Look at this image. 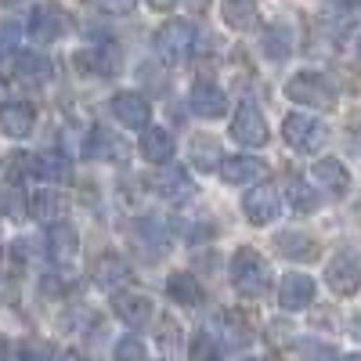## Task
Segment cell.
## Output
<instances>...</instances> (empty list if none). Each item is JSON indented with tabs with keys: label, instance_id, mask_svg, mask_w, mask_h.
Wrapping results in <instances>:
<instances>
[{
	"label": "cell",
	"instance_id": "obj_18",
	"mask_svg": "<svg viewBox=\"0 0 361 361\" xmlns=\"http://www.w3.org/2000/svg\"><path fill=\"white\" fill-rule=\"evenodd\" d=\"M33 119H37V112H33V105H25V102L0 105V130H4L8 137H15V141L33 134Z\"/></svg>",
	"mask_w": 361,
	"mask_h": 361
},
{
	"label": "cell",
	"instance_id": "obj_1",
	"mask_svg": "<svg viewBox=\"0 0 361 361\" xmlns=\"http://www.w3.org/2000/svg\"><path fill=\"white\" fill-rule=\"evenodd\" d=\"M228 275H231L235 293L246 296V300H260V296L271 289V267H267V260H264L257 250H250V246L235 250V257H231V264H228Z\"/></svg>",
	"mask_w": 361,
	"mask_h": 361
},
{
	"label": "cell",
	"instance_id": "obj_8",
	"mask_svg": "<svg viewBox=\"0 0 361 361\" xmlns=\"http://www.w3.org/2000/svg\"><path fill=\"white\" fill-rule=\"evenodd\" d=\"M325 282L336 296H354L357 293V282H361V267H357V257L354 250H343L333 257V264L325 267Z\"/></svg>",
	"mask_w": 361,
	"mask_h": 361
},
{
	"label": "cell",
	"instance_id": "obj_5",
	"mask_svg": "<svg viewBox=\"0 0 361 361\" xmlns=\"http://www.w3.org/2000/svg\"><path fill=\"white\" fill-rule=\"evenodd\" d=\"M231 137L243 145V148H264L267 145L271 130H267V119L260 116L257 105H250V102L238 105V112L231 119Z\"/></svg>",
	"mask_w": 361,
	"mask_h": 361
},
{
	"label": "cell",
	"instance_id": "obj_35",
	"mask_svg": "<svg viewBox=\"0 0 361 361\" xmlns=\"http://www.w3.org/2000/svg\"><path fill=\"white\" fill-rule=\"evenodd\" d=\"M15 357H18V361H54V347L44 343V340H25Z\"/></svg>",
	"mask_w": 361,
	"mask_h": 361
},
{
	"label": "cell",
	"instance_id": "obj_34",
	"mask_svg": "<svg viewBox=\"0 0 361 361\" xmlns=\"http://www.w3.org/2000/svg\"><path fill=\"white\" fill-rule=\"evenodd\" d=\"M296 354H300V361H336L333 343H322V340H311V336L296 343Z\"/></svg>",
	"mask_w": 361,
	"mask_h": 361
},
{
	"label": "cell",
	"instance_id": "obj_14",
	"mask_svg": "<svg viewBox=\"0 0 361 361\" xmlns=\"http://www.w3.org/2000/svg\"><path fill=\"white\" fill-rule=\"evenodd\" d=\"M112 116H116L123 127L141 130V127H148V119H152V105H148L145 94L123 90V94H116V98H112Z\"/></svg>",
	"mask_w": 361,
	"mask_h": 361
},
{
	"label": "cell",
	"instance_id": "obj_24",
	"mask_svg": "<svg viewBox=\"0 0 361 361\" xmlns=\"http://www.w3.org/2000/svg\"><path fill=\"white\" fill-rule=\"evenodd\" d=\"M15 80L18 83H25V87H44L47 80H51V66L44 62L40 54H18L15 58Z\"/></svg>",
	"mask_w": 361,
	"mask_h": 361
},
{
	"label": "cell",
	"instance_id": "obj_20",
	"mask_svg": "<svg viewBox=\"0 0 361 361\" xmlns=\"http://www.w3.org/2000/svg\"><path fill=\"white\" fill-rule=\"evenodd\" d=\"M156 192L166 199V202H188L195 195V185L188 180V170H180V166H170L156 177Z\"/></svg>",
	"mask_w": 361,
	"mask_h": 361
},
{
	"label": "cell",
	"instance_id": "obj_37",
	"mask_svg": "<svg viewBox=\"0 0 361 361\" xmlns=\"http://www.w3.org/2000/svg\"><path fill=\"white\" fill-rule=\"evenodd\" d=\"M112 354H116V361H145V343L137 336H123Z\"/></svg>",
	"mask_w": 361,
	"mask_h": 361
},
{
	"label": "cell",
	"instance_id": "obj_3",
	"mask_svg": "<svg viewBox=\"0 0 361 361\" xmlns=\"http://www.w3.org/2000/svg\"><path fill=\"white\" fill-rule=\"evenodd\" d=\"M286 94L307 109H333L336 105V87L318 73H296L286 83Z\"/></svg>",
	"mask_w": 361,
	"mask_h": 361
},
{
	"label": "cell",
	"instance_id": "obj_33",
	"mask_svg": "<svg viewBox=\"0 0 361 361\" xmlns=\"http://www.w3.org/2000/svg\"><path fill=\"white\" fill-rule=\"evenodd\" d=\"M87 58H94V73H102V76H116L119 62H123V54H119L116 44H102L94 54H87Z\"/></svg>",
	"mask_w": 361,
	"mask_h": 361
},
{
	"label": "cell",
	"instance_id": "obj_15",
	"mask_svg": "<svg viewBox=\"0 0 361 361\" xmlns=\"http://www.w3.org/2000/svg\"><path fill=\"white\" fill-rule=\"evenodd\" d=\"M188 105L195 116H206V119H221L228 112V94L217 87V83H209V80H195L192 87V94H188Z\"/></svg>",
	"mask_w": 361,
	"mask_h": 361
},
{
	"label": "cell",
	"instance_id": "obj_2",
	"mask_svg": "<svg viewBox=\"0 0 361 361\" xmlns=\"http://www.w3.org/2000/svg\"><path fill=\"white\" fill-rule=\"evenodd\" d=\"M195 47V25L188 18H170L156 29V51L163 62H185Z\"/></svg>",
	"mask_w": 361,
	"mask_h": 361
},
{
	"label": "cell",
	"instance_id": "obj_32",
	"mask_svg": "<svg viewBox=\"0 0 361 361\" xmlns=\"http://www.w3.org/2000/svg\"><path fill=\"white\" fill-rule=\"evenodd\" d=\"M188 361H221V343L209 333H195L188 343Z\"/></svg>",
	"mask_w": 361,
	"mask_h": 361
},
{
	"label": "cell",
	"instance_id": "obj_21",
	"mask_svg": "<svg viewBox=\"0 0 361 361\" xmlns=\"http://www.w3.org/2000/svg\"><path fill=\"white\" fill-rule=\"evenodd\" d=\"M166 296L180 307H199L202 304V286H199L195 275H188V271H173L166 279Z\"/></svg>",
	"mask_w": 361,
	"mask_h": 361
},
{
	"label": "cell",
	"instance_id": "obj_42",
	"mask_svg": "<svg viewBox=\"0 0 361 361\" xmlns=\"http://www.w3.org/2000/svg\"><path fill=\"white\" fill-rule=\"evenodd\" d=\"M209 4V0H192V8H206Z\"/></svg>",
	"mask_w": 361,
	"mask_h": 361
},
{
	"label": "cell",
	"instance_id": "obj_11",
	"mask_svg": "<svg viewBox=\"0 0 361 361\" xmlns=\"http://www.w3.org/2000/svg\"><path fill=\"white\" fill-rule=\"evenodd\" d=\"M87 156L90 159H102V163H123L127 156H130V148H127V141L119 137V134H112L109 127H94L87 134Z\"/></svg>",
	"mask_w": 361,
	"mask_h": 361
},
{
	"label": "cell",
	"instance_id": "obj_27",
	"mask_svg": "<svg viewBox=\"0 0 361 361\" xmlns=\"http://www.w3.org/2000/svg\"><path fill=\"white\" fill-rule=\"evenodd\" d=\"M264 51H267V58H275V62H286V58L293 54V33H289L286 22L271 25L264 33Z\"/></svg>",
	"mask_w": 361,
	"mask_h": 361
},
{
	"label": "cell",
	"instance_id": "obj_16",
	"mask_svg": "<svg viewBox=\"0 0 361 361\" xmlns=\"http://www.w3.org/2000/svg\"><path fill=\"white\" fill-rule=\"evenodd\" d=\"M311 177H314V185L322 192H329L333 199H343L350 192V173H347V166L340 159H318L311 166Z\"/></svg>",
	"mask_w": 361,
	"mask_h": 361
},
{
	"label": "cell",
	"instance_id": "obj_43",
	"mask_svg": "<svg viewBox=\"0 0 361 361\" xmlns=\"http://www.w3.org/2000/svg\"><path fill=\"white\" fill-rule=\"evenodd\" d=\"M343 361H361V357H357V354H347V357H343Z\"/></svg>",
	"mask_w": 361,
	"mask_h": 361
},
{
	"label": "cell",
	"instance_id": "obj_7",
	"mask_svg": "<svg viewBox=\"0 0 361 361\" xmlns=\"http://www.w3.org/2000/svg\"><path fill=\"white\" fill-rule=\"evenodd\" d=\"M282 137L296 148V152H318V148L325 145V127L318 123V119L311 116H286V123H282Z\"/></svg>",
	"mask_w": 361,
	"mask_h": 361
},
{
	"label": "cell",
	"instance_id": "obj_45",
	"mask_svg": "<svg viewBox=\"0 0 361 361\" xmlns=\"http://www.w3.org/2000/svg\"><path fill=\"white\" fill-rule=\"evenodd\" d=\"M246 361H264V357H246Z\"/></svg>",
	"mask_w": 361,
	"mask_h": 361
},
{
	"label": "cell",
	"instance_id": "obj_10",
	"mask_svg": "<svg viewBox=\"0 0 361 361\" xmlns=\"http://www.w3.org/2000/svg\"><path fill=\"white\" fill-rule=\"evenodd\" d=\"M279 304L286 311H304L314 304V279L304 275V271H289L279 282Z\"/></svg>",
	"mask_w": 361,
	"mask_h": 361
},
{
	"label": "cell",
	"instance_id": "obj_17",
	"mask_svg": "<svg viewBox=\"0 0 361 361\" xmlns=\"http://www.w3.org/2000/svg\"><path fill=\"white\" fill-rule=\"evenodd\" d=\"M221 177L228 185H260L267 177V163L257 156H231L221 163Z\"/></svg>",
	"mask_w": 361,
	"mask_h": 361
},
{
	"label": "cell",
	"instance_id": "obj_26",
	"mask_svg": "<svg viewBox=\"0 0 361 361\" xmlns=\"http://www.w3.org/2000/svg\"><path fill=\"white\" fill-rule=\"evenodd\" d=\"M37 177L47 185H66V180H73V163L62 152H44L37 156Z\"/></svg>",
	"mask_w": 361,
	"mask_h": 361
},
{
	"label": "cell",
	"instance_id": "obj_19",
	"mask_svg": "<svg viewBox=\"0 0 361 361\" xmlns=\"http://www.w3.org/2000/svg\"><path fill=\"white\" fill-rule=\"evenodd\" d=\"M141 159L145 163H170L173 156V137L163 127H141Z\"/></svg>",
	"mask_w": 361,
	"mask_h": 361
},
{
	"label": "cell",
	"instance_id": "obj_23",
	"mask_svg": "<svg viewBox=\"0 0 361 361\" xmlns=\"http://www.w3.org/2000/svg\"><path fill=\"white\" fill-rule=\"evenodd\" d=\"M275 250L289 260H314L318 257V243L307 235H300V231H282L275 235Z\"/></svg>",
	"mask_w": 361,
	"mask_h": 361
},
{
	"label": "cell",
	"instance_id": "obj_40",
	"mask_svg": "<svg viewBox=\"0 0 361 361\" xmlns=\"http://www.w3.org/2000/svg\"><path fill=\"white\" fill-rule=\"evenodd\" d=\"M156 11H170V8H177V0H148Z\"/></svg>",
	"mask_w": 361,
	"mask_h": 361
},
{
	"label": "cell",
	"instance_id": "obj_41",
	"mask_svg": "<svg viewBox=\"0 0 361 361\" xmlns=\"http://www.w3.org/2000/svg\"><path fill=\"white\" fill-rule=\"evenodd\" d=\"M0 361H11V343L0 336Z\"/></svg>",
	"mask_w": 361,
	"mask_h": 361
},
{
	"label": "cell",
	"instance_id": "obj_39",
	"mask_svg": "<svg viewBox=\"0 0 361 361\" xmlns=\"http://www.w3.org/2000/svg\"><path fill=\"white\" fill-rule=\"evenodd\" d=\"M15 51V25H0V58Z\"/></svg>",
	"mask_w": 361,
	"mask_h": 361
},
{
	"label": "cell",
	"instance_id": "obj_22",
	"mask_svg": "<svg viewBox=\"0 0 361 361\" xmlns=\"http://www.w3.org/2000/svg\"><path fill=\"white\" fill-rule=\"evenodd\" d=\"M188 159H192V166L202 170V173L217 170V163H221V145H217V137L192 134V137H188Z\"/></svg>",
	"mask_w": 361,
	"mask_h": 361
},
{
	"label": "cell",
	"instance_id": "obj_29",
	"mask_svg": "<svg viewBox=\"0 0 361 361\" xmlns=\"http://www.w3.org/2000/svg\"><path fill=\"white\" fill-rule=\"evenodd\" d=\"M25 192L15 185V180H8V185H0V214H4L8 221H22L29 209H25Z\"/></svg>",
	"mask_w": 361,
	"mask_h": 361
},
{
	"label": "cell",
	"instance_id": "obj_13",
	"mask_svg": "<svg viewBox=\"0 0 361 361\" xmlns=\"http://www.w3.org/2000/svg\"><path fill=\"white\" fill-rule=\"evenodd\" d=\"M224 350H246L253 343V329L238 311H221L217 314V336H214Z\"/></svg>",
	"mask_w": 361,
	"mask_h": 361
},
{
	"label": "cell",
	"instance_id": "obj_31",
	"mask_svg": "<svg viewBox=\"0 0 361 361\" xmlns=\"http://www.w3.org/2000/svg\"><path fill=\"white\" fill-rule=\"evenodd\" d=\"M286 195H289V202H293L296 214H314V209H318V195H314V188L304 185V180H289Z\"/></svg>",
	"mask_w": 361,
	"mask_h": 361
},
{
	"label": "cell",
	"instance_id": "obj_36",
	"mask_svg": "<svg viewBox=\"0 0 361 361\" xmlns=\"http://www.w3.org/2000/svg\"><path fill=\"white\" fill-rule=\"evenodd\" d=\"M58 214H62V199H58L54 192H40V195L33 199V217L51 221V217H58Z\"/></svg>",
	"mask_w": 361,
	"mask_h": 361
},
{
	"label": "cell",
	"instance_id": "obj_44",
	"mask_svg": "<svg viewBox=\"0 0 361 361\" xmlns=\"http://www.w3.org/2000/svg\"><path fill=\"white\" fill-rule=\"evenodd\" d=\"M0 4H18V0H0Z\"/></svg>",
	"mask_w": 361,
	"mask_h": 361
},
{
	"label": "cell",
	"instance_id": "obj_25",
	"mask_svg": "<svg viewBox=\"0 0 361 361\" xmlns=\"http://www.w3.org/2000/svg\"><path fill=\"white\" fill-rule=\"evenodd\" d=\"M130 279V264L119 257V253H102L94 260V282L98 286H119Z\"/></svg>",
	"mask_w": 361,
	"mask_h": 361
},
{
	"label": "cell",
	"instance_id": "obj_9",
	"mask_svg": "<svg viewBox=\"0 0 361 361\" xmlns=\"http://www.w3.org/2000/svg\"><path fill=\"white\" fill-rule=\"evenodd\" d=\"M112 311H116V318L123 325L141 329V325L152 322V300H148L145 293H134V289H119L112 296Z\"/></svg>",
	"mask_w": 361,
	"mask_h": 361
},
{
	"label": "cell",
	"instance_id": "obj_28",
	"mask_svg": "<svg viewBox=\"0 0 361 361\" xmlns=\"http://www.w3.org/2000/svg\"><path fill=\"white\" fill-rule=\"evenodd\" d=\"M221 15L231 29H250L257 22V0H224Z\"/></svg>",
	"mask_w": 361,
	"mask_h": 361
},
{
	"label": "cell",
	"instance_id": "obj_38",
	"mask_svg": "<svg viewBox=\"0 0 361 361\" xmlns=\"http://www.w3.org/2000/svg\"><path fill=\"white\" fill-rule=\"evenodd\" d=\"M137 0H98V8L109 11V15H130Z\"/></svg>",
	"mask_w": 361,
	"mask_h": 361
},
{
	"label": "cell",
	"instance_id": "obj_6",
	"mask_svg": "<svg viewBox=\"0 0 361 361\" xmlns=\"http://www.w3.org/2000/svg\"><path fill=\"white\" fill-rule=\"evenodd\" d=\"M243 214H246V221L250 224H257V228H264V224H271L279 214H282V195H279V188H271V185H253L250 192H246V199H243Z\"/></svg>",
	"mask_w": 361,
	"mask_h": 361
},
{
	"label": "cell",
	"instance_id": "obj_30",
	"mask_svg": "<svg viewBox=\"0 0 361 361\" xmlns=\"http://www.w3.org/2000/svg\"><path fill=\"white\" fill-rule=\"evenodd\" d=\"M134 231H137V243H145L152 257H163L166 253V231L156 221H137Z\"/></svg>",
	"mask_w": 361,
	"mask_h": 361
},
{
	"label": "cell",
	"instance_id": "obj_12",
	"mask_svg": "<svg viewBox=\"0 0 361 361\" xmlns=\"http://www.w3.org/2000/svg\"><path fill=\"white\" fill-rule=\"evenodd\" d=\"M76 253H80V235H76V228L66 224V221H54V224L47 228V257H51L58 267H69V264L76 260Z\"/></svg>",
	"mask_w": 361,
	"mask_h": 361
},
{
	"label": "cell",
	"instance_id": "obj_4",
	"mask_svg": "<svg viewBox=\"0 0 361 361\" xmlns=\"http://www.w3.org/2000/svg\"><path fill=\"white\" fill-rule=\"evenodd\" d=\"M73 29V18L62 4H40L33 15H29V37H33L37 44H54V40H62L66 33Z\"/></svg>",
	"mask_w": 361,
	"mask_h": 361
}]
</instances>
